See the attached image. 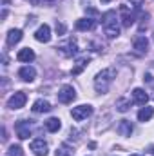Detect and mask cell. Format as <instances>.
I'll use <instances>...</instances> for the list:
<instances>
[{"instance_id": "cell-15", "label": "cell", "mask_w": 154, "mask_h": 156, "mask_svg": "<svg viewBox=\"0 0 154 156\" xmlns=\"http://www.w3.org/2000/svg\"><path fill=\"white\" fill-rule=\"evenodd\" d=\"M33 113H37V115H40V113H49L53 107H51V104L47 102V100H44V98H38L35 104H33Z\"/></svg>"}, {"instance_id": "cell-1", "label": "cell", "mask_w": 154, "mask_h": 156, "mask_svg": "<svg viewBox=\"0 0 154 156\" xmlns=\"http://www.w3.org/2000/svg\"><path fill=\"white\" fill-rule=\"evenodd\" d=\"M114 76H116V71L113 67L100 71V73L94 76V89H96V93H102V94L107 93V91L111 89V83L114 82Z\"/></svg>"}, {"instance_id": "cell-13", "label": "cell", "mask_w": 154, "mask_h": 156, "mask_svg": "<svg viewBox=\"0 0 154 156\" xmlns=\"http://www.w3.org/2000/svg\"><path fill=\"white\" fill-rule=\"evenodd\" d=\"M20 40H22V29H9V33H7V37H5L7 47H15Z\"/></svg>"}, {"instance_id": "cell-26", "label": "cell", "mask_w": 154, "mask_h": 156, "mask_svg": "<svg viewBox=\"0 0 154 156\" xmlns=\"http://www.w3.org/2000/svg\"><path fill=\"white\" fill-rule=\"evenodd\" d=\"M56 33H58V35H64V33H65V26L56 22Z\"/></svg>"}, {"instance_id": "cell-31", "label": "cell", "mask_w": 154, "mask_h": 156, "mask_svg": "<svg viewBox=\"0 0 154 156\" xmlns=\"http://www.w3.org/2000/svg\"><path fill=\"white\" fill-rule=\"evenodd\" d=\"M131 156H142V154H131Z\"/></svg>"}, {"instance_id": "cell-8", "label": "cell", "mask_w": 154, "mask_h": 156, "mask_svg": "<svg viewBox=\"0 0 154 156\" xmlns=\"http://www.w3.org/2000/svg\"><path fill=\"white\" fill-rule=\"evenodd\" d=\"M29 149L33 151L35 156H47V153H49V145H47V142H44L42 138H35V140L31 142Z\"/></svg>"}, {"instance_id": "cell-22", "label": "cell", "mask_w": 154, "mask_h": 156, "mask_svg": "<svg viewBox=\"0 0 154 156\" xmlns=\"http://www.w3.org/2000/svg\"><path fill=\"white\" fill-rule=\"evenodd\" d=\"M73 153H75V151H73V149H71L67 144H62V145L56 149L54 156H73Z\"/></svg>"}, {"instance_id": "cell-23", "label": "cell", "mask_w": 154, "mask_h": 156, "mask_svg": "<svg viewBox=\"0 0 154 156\" xmlns=\"http://www.w3.org/2000/svg\"><path fill=\"white\" fill-rule=\"evenodd\" d=\"M129 107H131V102H129V100H125V98H120V100L116 102V109H118L120 113H127V111H129Z\"/></svg>"}, {"instance_id": "cell-19", "label": "cell", "mask_w": 154, "mask_h": 156, "mask_svg": "<svg viewBox=\"0 0 154 156\" xmlns=\"http://www.w3.org/2000/svg\"><path fill=\"white\" fill-rule=\"evenodd\" d=\"M93 27H94V20L93 18H80V20H76L78 31H91Z\"/></svg>"}, {"instance_id": "cell-6", "label": "cell", "mask_w": 154, "mask_h": 156, "mask_svg": "<svg viewBox=\"0 0 154 156\" xmlns=\"http://www.w3.org/2000/svg\"><path fill=\"white\" fill-rule=\"evenodd\" d=\"M15 131H16V136L20 140H27L31 136V123L27 120H18L15 123Z\"/></svg>"}, {"instance_id": "cell-4", "label": "cell", "mask_w": 154, "mask_h": 156, "mask_svg": "<svg viewBox=\"0 0 154 156\" xmlns=\"http://www.w3.org/2000/svg\"><path fill=\"white\" fill-rule=\"evenodd\" d=\"M93 115V105L89 104H83V105H78V107H73L71 109V116L76 122H82V120H87V118Z\"/></svg>"}, {"instance_id": "cell-21", "label": "cell", "mask_w": 154, "mask_h": 156, "mask_svg": "<svg viewBox=\"0 0 154 156\" xmlns=\"http://www.w3.org/2000/svg\"><path fill=\"white\" fill-rule=\"evenodd\" d=\"M89 62H91L89 58H80V60L76 62V66L73 67V71H71V73H73V75H80V73L87 67V64H89Z\"/></svg>"}, {"instance_id": "cell-2", "label": "cell", "mask_w": 154, "mask_h": 156, "mask_svg": "<svg viewBox=\"0 0 154 156\" xmlns=\"http://www.w3.org/2000/svg\"><path fill=\"white\" fill-rule=\"evenodd\" d=\"M102 26H103V31L107 35V38H116L120 37V26H118V16H116V11H107L102 15Z\"/></svg>"}, {"instance_id": "cell-25", "label": "cell", "mask_w": 154, "mask_h": 156, "mask_svg": "<svg viewBox=\"0 0 154 156\" xmlns=\"http://www.w3.org/2000/svg\"><path fill=\"white\" fill-rule=\"evenodd\" d=\"M31 4H35V5H49V4H53L54 0H29Z\"/></svg>"}, {"instance_id": "cell-27", "label": "cell", "mask_w": 154, "mask_h": 156, "mask_svg": "<svg viewBox=\"0 0 154 156\" xmlns=\"http://www.w3.org/2000/svg\"><path fill=\"white\" fill-rule=\"evenodd\" d=\"M129 2H131V4H134V9H136V11H138V9H140V5L143 4V0H129Z\"/></svg>"}, {"instance_id": "cell-11", "label": "cell", "mask_w": 154, "mask_h": 156, "mask_svg": "<svg viewBox=\"0 0 154 156\" xmlns=\"http://www.w3.org/2000/svg\"><path fill=\"white\" fill-rule=\"evenodd\" d=\"M132 102L134 104H138V105H145L147 102H149V94L142 89V87H136V89H132Z\"/></svg>"}, {"instance_id": "cell-18", "label": "cell", "mask_w": 154, "mask_h": 156, "mask_svg": "<svg viewBox=\"0 0 154 156\" xmlns=\"http://www.w3.org/2000/svg\"><path fill=\"white\" fill-rule=\"evenodd\" d=\"M44 125L49 133H58L60 127H62V122H60V118H49V120L44 122Z\"/></svg>"}, {"instance_id": "cell-20", "label": "cell", "mask_w": 154, "mask_h": 156, "mask_svg": "<svg viewBox=\"0 0 154 156\" xmlns=\"http://www.w3.org/2000/svg\"><path fill=\"white\" fill-rule=\"evenodd\" d=\"M152 116H154V109L152 107H147V105L142 107L140 113H138V120H140V122H149Z\"/></svg>"}, {"instance_id": "cell-24", "label": "cell", "mask_w": 154, "mask_h": 156, "mask_svg": "<svg viewBox=\"0 0 154 156\" xmlns=\"http://www.w3.org/2000/svg\"><path fill=\"white\" fill-rule=\"evenodd\" d=\"M7 156H24L22 147H20V145H11L9 151H7Z\"/></svg>"}, {"instance_id": "cell-7", "label": "cell", "mask_w": 154, "mask_h": 156, "mask_svg": "<svg viewBox=\"0 0 154 156\" xmlns=\"http://www.w3.org/2000/svg\"><path fill=\"white\" fill-rule=\"evenodd\" d=\"M58 49V53L62 55V56H75L78 53V45H76V40L75 38H69L65 44H62V45H58L56 47Z\"/></svg>"}, {"instance_id": "cell-30", "label": "cell", "mask_w": 154, "mask_h": 156, "mask_svg": "<svg viewBox=\"0 0 154 156\" xmlns=\"http://www.w3.org/2000/svg\"><path fill=\"white\" fill-rule=\"evenodd\" d=\"M100 2H102V4H109L111 0H100Z\"/></svg>"}, {"instance_id": "cell-17", "label": "cell", "mask_w": 154, "mask_h": 156, "mask_svg": "<svg viewBox=\"0 0 154 156\" xmlns=\"http://www.w3.org/2000/svg\"><path fill=\"white\" fill-rule=\"evenodd\" d=\"M118 133H120V136H131L132 134V131H134V127H132V123L129 122V120H121L120 123H118Z\"/></svg>"}, {"instance_id": "cell-16", "label": "cell", "mask_w": 154, "mask_h": 156, "mask_svg": "<svg viewBox=\"0 0 154 156\" xmlns=\"http://www.w3.org/2000/svg\"><path fill=\"white\" fill-rule=\"evenodd\" d=\"M16 60H18V62H26V64H29V62H33V60H35V51H33V49H29V47H24V49H20V51H18Z\"/></svg>"}, {"instance_id": "cell-9", "label": "cell", "mask_w": 154, "mask_h": 156, "mask_svg": "<svg viewBox=\"0 0 154 156\" xmlns=\"http://www.w3.org/2000/svg\"><path fill=\"white\" fill-rule=\"evenodd\" d=\"M120 20L123 24V27H131L134 24V13L127 7V5H121L120 7Z\"/></svg>"}, {"instance_id": "cell-10", "label": "cell", "mask_w": 154, "mask_h": 156, "mask_svg": "<svg viewBox=\"0 0 154 156\" xmlns=\"http://www.w3.org/2000/svg\"><path fill=\"white\" fill-rule=\"evenodd\" d=\"M132 47H134V51H136L138 55H145V53L149 51V40L145 38L143 35H140V37H136V38H134Z\"/></svg>"}, {"instance_id": "cell-14", "label": "cell", "mask_w": 154, "mask_h": 156, "mask_svg": "<svg viewBox=\"0 0 154 156\" xmlns=\"http://www.w3.org/2000/svg\"><path fill=\"white\" fill-rule=\"evenodd\" d=\"M18 76L22 78L24 82H33V80L37 78V69L31 67V66H24V67H20Z\"/></svg>"}, {"instance_id": "cell-29", "label": "cell", "mask_w": 154, "mask_h": 156, "mask_svg": "<svg viewBox=\"0 0 154 156\" xmlns=\"http://www.w3.org/2000/svg\"><path fill=\"white\" fill-rule=\"evenodd\" d=\"M149 153L154 156V145H149Z\"/></svg>"}, {"instance_id": "cell-3", "label": "cell", "mask_w": 154, "mask_h": 156, "mask_svg": "<svg viewBox=\"0 0 154 156\" xmlns=\"http://www.w3.org/2000/svg\"><path fill=\"white\" fill-rule=\"evenodd\" d=\"M76 98V91L73 85H62L58 91V102L60 104H73Z\"/></svg>"}, {"instance_id": "cell-28", "label": "cell", "mask_w": 154, "mask_h": 156, "mask_svg": "<svg viewBox=\"0 0 154 156\" xmlns=\"http://www.w3.org/2000/svg\"><path fill=\"white\" fill-rule=\"evenodd\" d=\"M143 80H145L147 83H151V85L154 87V76H151V75H145V78H143Z\"/></svg>"}, {"instance_id": "cell-12", "label": "cell", "mask_w": 154, "mask_h": 156, "mask_svg": "<svg viewBox=\"0 0 154 156\" xmlns=\"http://www.w3.org/2000/svg\"><path fill=\"white\" fill-rule=\"evenodd\" d=\"M35 38L38 40V42H42V44H47L51 40V27L47 24L40 26L38 29H37V33H35Z\"/></svg>"}, {"instance_id": "cell-5", "label": "cell", "mask_w": 154, "mask_h": 156, "mask_svg": "<svg viewBox=\"0 0 154 156\" xmlns=\"http://www.w3.org/2000/svg\"><path fill=\"white\" fill-rule=\"evenodd\" d=\"M26 102H27L26 93L16 91V93H15V94H11V98L7 100V107H9V109H22V107L26 105Z\"/></svg>"}]
</instances>
